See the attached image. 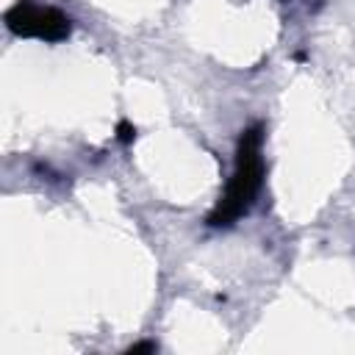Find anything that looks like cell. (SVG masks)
<instances>
[{
    "label": "cell",
    "mask_w": 355,
    "mask_h": 355,
    "mask_svg": "<svg viewBox=\"0 0 355 355\" xmlns=\"http://www.w3.org/2000/svg\"><path fill=\"white\" fill-rule=\"evenodd\" d=\"M158 347L153 344V341H139V344H133V347H128V355H139V352H155Z\"/></svg>",
    "instance_id": "cell-4"
},
{
    "label": "cell",
    "mask_w": 355,
    "mask_h": 355,
    "mask_svg": "<svg viewBox=\"0 0 355 355\" xmlns=\"http://www.w3.org/2000/svg\"><path fill=\"white\" fill-rule=\"evenodd\" d=\"M261 125H252L241 133L239 150H236V169L227 183V191L216 202V208L208 214L211 227H227L233 225L255 200L261 180H263V158H261Z\"/></svg>",
    "instance_id": "cell-1"
},
{
    "label": "cell",
    "mask_w": 355,
    "mask_h": 355,
    "mask_svg": "<svg viewBox=\"0 0 355 355\" xmlns=\"http://www.w3.org/2000/svg\"><path fill=\"white\" fill-rule=\"evenodd\" d=\"M6 28L17 36H36L44 42H61L69 36V17L50 6H36L33 0H17L6 11Z\"/></svg>",
    "instance_id": "cell-2"
},
{
    "label": "cell",
    "mask_w": 355,
    "mask_h": 355,
    "mask_svg": "<svg viewBox=\"0 0 355 355\" xmlns=\"http://www.w3.org/2000/svg\"><path fill=\"white\" fill-rule=\"evenodd\" d=\"M116 139H119L122 144H130V141L136 139V128H133L128 119H122V122L116 125Z\"/></svg>",
    "instance_id": "cell-3"
}]
</instances>
